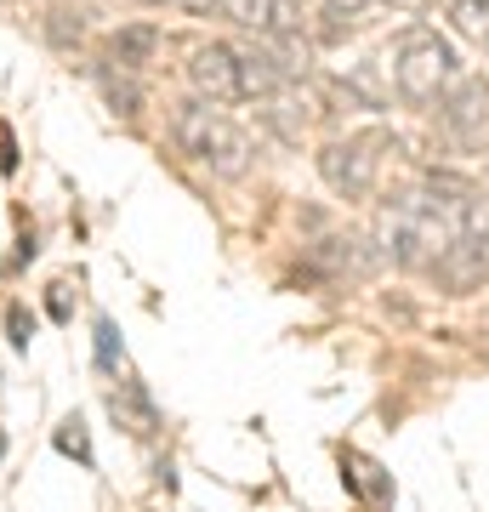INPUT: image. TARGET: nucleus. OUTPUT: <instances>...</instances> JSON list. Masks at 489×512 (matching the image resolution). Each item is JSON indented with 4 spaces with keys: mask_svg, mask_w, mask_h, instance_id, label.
Wrapping results in <instances>:
<instances>
[{
    "mask_svg": "<svg viewBox=\"0 0 489 512\" xmlns=\"http://www.w3.org/2000/svg\"><path fill=\"white\" fill-rule=\"evenodd\" d=\"M97 365L120 370V336H114V319H97Z\"/></svg>",
    "mask_w": 489,
    "mask_h": 512,
    "instance_id": "17",
    "label": "nucleus"
},
{
    "mask_svg": "<svg viewBox=\"0 0 489 512\" xmlns=\"http://www.w3.org/2000/svg\"><path fill=\"white\" fill-rule=\"evenodd\" d=\"M165 6H182V12H217L222 0H165Z\"/></svg>",
    "mask_w": 489,
    "mask_h": 512,
    "instance_id": "19",
    "label": "nucleus"
},
{
    "mask_svg": "<svg viewBox=\"0 0 489 512\" xmlns=\"http://www.w3.org/2000/svg\"><path fill=\"white\" fill-rule=\"evenodd\" d=\"M188 86L205 97V103H234L239 97V57L234 46H222V40H205L188 52Z\"/></svg>",
    "mask_w": 489,
    "mask_h": 512,
    "instance_id": "6",
    "label": "nucleus"
},
{
    "mask_svg": "<svg viewBox=\"0 0 489 512\" xmlns=\"http://www.w3.org/2000/svg\"><path fill=\"white\" fill-rule=\"evenodd\" d=\"M222 18H234L239 29H251V35H302V6L296 0H222L217 6Z\"/></svg>",
    "mask_w": 489,
    "mask_h": 512,
    "instance_id": "7",
    "label": "nucleus"
},
{
    "mask_svg": "<svg viewBox=\"0 0 489 512\" xmlns=\"http://www.w3.org/2000/svg\"><path fill=\"white\" fill-rule=\"evenodd\" d=\"M103 92H109V103H114L120 114H137V109H143V92H137L131 80H120V74H103Z\"/></svg>",
    "mask_w": 489,
    "mask_h": 512,
    "instance_id": "16",
    "label": "nucleus"
},
{
    "mask_svg": "<svg viewBox=\"0 0 489 512\" xmlns=\"http://www.w3.org/2000/svg\"><path fill=\"white\" fill-rule=\"evenodd\" d=\"M444 126L455 131V137H484L489 126V86L484 80H461V86H450L444 92Z\"/></svg>",
    "mask_w": 489,
    "mask_h": 512,
    "instance_id": "8",
    "label": "nucleus"
},
{
    "mask_svg": "<svg viewBox=\"0 0 489 512\" xmlns=\"http://www.w3.org/2000/svg\"><path fill=\"white\" fill-rule=\"evenodd\" d=\"M177 143L194 165H205L211 177H245L251 171V137L217 109V103H188L177 109Z\"/></svg>",
    "mask_w": 489,
    "mask_h": 512,
    "instance_id": "2",
    "label": "nucleus"
},
{
    "mask_svg": "<svg viewBox=\"0 0 489 512\" xmlns=\"http://www.w3.org/2000/svg\"><path fill=\"white\" fill-rule=\"evenodd\" d=\"M6 330H12V348H29V336H35V319L23 308H6Z\"/></svg>",
    "mask_w": 489,
    "mask_h": 512,
    "instance_id": "18",
    "label": "nucleus"
},
{
    "mask_svg": "<svg viewBox=\"0 0 489 512\" xmlns=\"http://www.w3.org/2000/svg\"><path fill=\"white\" fill-rule=\"evenodd\" d=\"M57 450L74 456V461H91V439H86V421L80 416H69L63 427H57Z\"/></svg>",
    "mask_w": 489,
    "mask_h": 512,
    "instance_id": "15",
    "label": "nucleus"
},
{
    "mask_svg": "<svg viewBox=\"0 0 489 512\" xmlns=\"http://www.w3.org/2000/svg\"><path fill=\"white\" fill-rule=\"evenodd\" d=\"M455 74H461V57L438 29H404L393 40V86L404 103H438L455 86Z\"/></svg>",
    "mask_w": 489,
    "mask_h": 512,
    "instance_id": "3",
    "label": "nucleus"
},
{
    "mask_svg": "<svg viewBox=\"0 0 489 512\" xmlns=\"http://www.w3.org/2000/svg\"><path fill=\"white\" fill-rule=\"evenodd\" d=\"M427 274H433L444 291H455V296L478 291V285L489 279V200H484V194H472V200H467L461 234L450 239V251L438 256Z\"/></svg>",
    "mask_w": 489,
    "mask_h": 512,
    "instance_id": "4",
    "label": "nucleus"
},
{
    "mask_svg": "<svg viewBox=\"0 0 489 512\" xmlns=\"http://www.w3.org/2000/svg\"><path fill=\"white\" fill-rule=\"evenodd\" d=\"M399 6H410V0H399Z\"/></svg>",
    "mask_w": 489,
    "mask_h": 512,
    "instance_id": "21",
    "label": "nucleus"
},
{
    "mask_svg": "<svg viewBox=\"0 0 489 512\" xmlns=\"http://www.w3.org/2000/svg\"><path fill=\"white\" fill-rule=\"evenodd\" d=\"M387 148H393L387 131H353V137H342V143L319 148V177H325L342 200H364V194L376 188V177H381Z\"/></svg>",
    "mask_w": 489,
    "mask_h": 512,
    "instance_id": "5",
    "label": "nucleus"
},
{
    "mask_svg": "<svg viewBox=\"0 0 489 512\" xmlns=\"http://www.w3.org/2000/svg\"><path fill=\"white\" fill-rule=\"evenodd\" d=\"M239 57V97H273L285 86V63L268 46H234Z\"/></svg>",
    "mask_w": 489,
    "mask_h": 512,
    "instance_id": "9",
    "label": "nucleus"
},
{
    "mask_svg": "<svg viewBox=\"0 0 489 512\" xmlns=\"http://www.w3.org/2000/svg\"><path fill=\"white\" fill-rule=\"evenodd\" d=\"M262 103H268V109H262V120H268V126L279 131V137H285V143H302V131L313 126L308 97H302V92H290V86H279V92L262 97Z\"/></svg>",
    "mask_w": 489,
    "mask_h": 512,
    "instance_id": "11",
    "label": "nucleus"
},
{
    "mask_svg": "<svg viewBox=\"0 0 489 512\" xmlns=\"http://www.w3.org/2000/svg\"><path fill=\"white\" fill-rule=\"evenodd\" d=\"M467 188L450 183V177H427L421 188L399 194V200L381 211L376 234H381V251L393 256L399 268H416L427 274L438 256L450 251V239L461 234V217H467Z\"/></svg>",
    "mask_w": 489,
    "mask_h": 512,
    "instance_id": "1",
    "label": "nucleus"
},
{
    "mask_svg": "<svg viewBox=\"0 0 489 512\" xmlns=\"http://www.w3.org/2000/svg\"><path fill=\"white\" fill-rule=\"evenodd\" d=\"M450 23L472 40H489V0H450Z\"/></svg>",
    "mask_w": 489,
    "mask_h": 512,
    "instance_id": "14",
    "label": "nucleus"
},
{
    "mask_svg": "<svg viewBox=\"0 0 489 512\" xmlns=\"http://www.w3.org/2000/svg\"><path fill=\"white\" fill-rule=\"evenodd\" d=\"M330 12H347V18H353V12H364V6H370V0H325Z\"/></svg>",
    "mask_w": 489,
    "mask_h": 512,
    "instance_id": "20",
    "label": "nucleus"
},
{
    "mask_svg": "<svg viewBox=\"0 0 489 512\" xmlns=\"http://www.w3.org/2000/svg\"><path fill=\"white\" fill-rule=\"evenodd\" d=\"M342 467H347V484H353V490H359L364 501H376V507H381V501H393V484L381 478V467H376L370 456H359V450H347V461H342Z\"/></svg>",
    "mask_w": 489,
    "mask_h": 512,
    "instance_id": "13",
    "label": "nucleus"
},
{
    "mask_svg": "<svg viewBox=\"0 0 489 512\" xmlns=\"http://www.w3.org/2000/svg\"><path fill=\"white\" fill-rule=\"evenodd\" d=\"M109 410H114V421L126 427L131 439H154V427H160V410H154V399H148L137 382L109 387Z\"/></svg>",
    "mask_w": 489,
    "mask_h": 512,
    "instance_id": "10",
    "label": "nucleus"
},
{
    "mask_svg": "<svg viewBox=\"0 0 489 512\" xmlns=\"http://www.w3.org/2000/svg\"><path fill=\"white\" fill-rule=\"evenodd\" d=\"M154 52H160V29H154V23H126V29L109 35V57L126 74L143 69V63H154Z\"/></svg>",
    "mask_w": 489,
    "mask_h": 512,
    "instance_id": "12",
    "label": "nucleus"
}]
</instances>
